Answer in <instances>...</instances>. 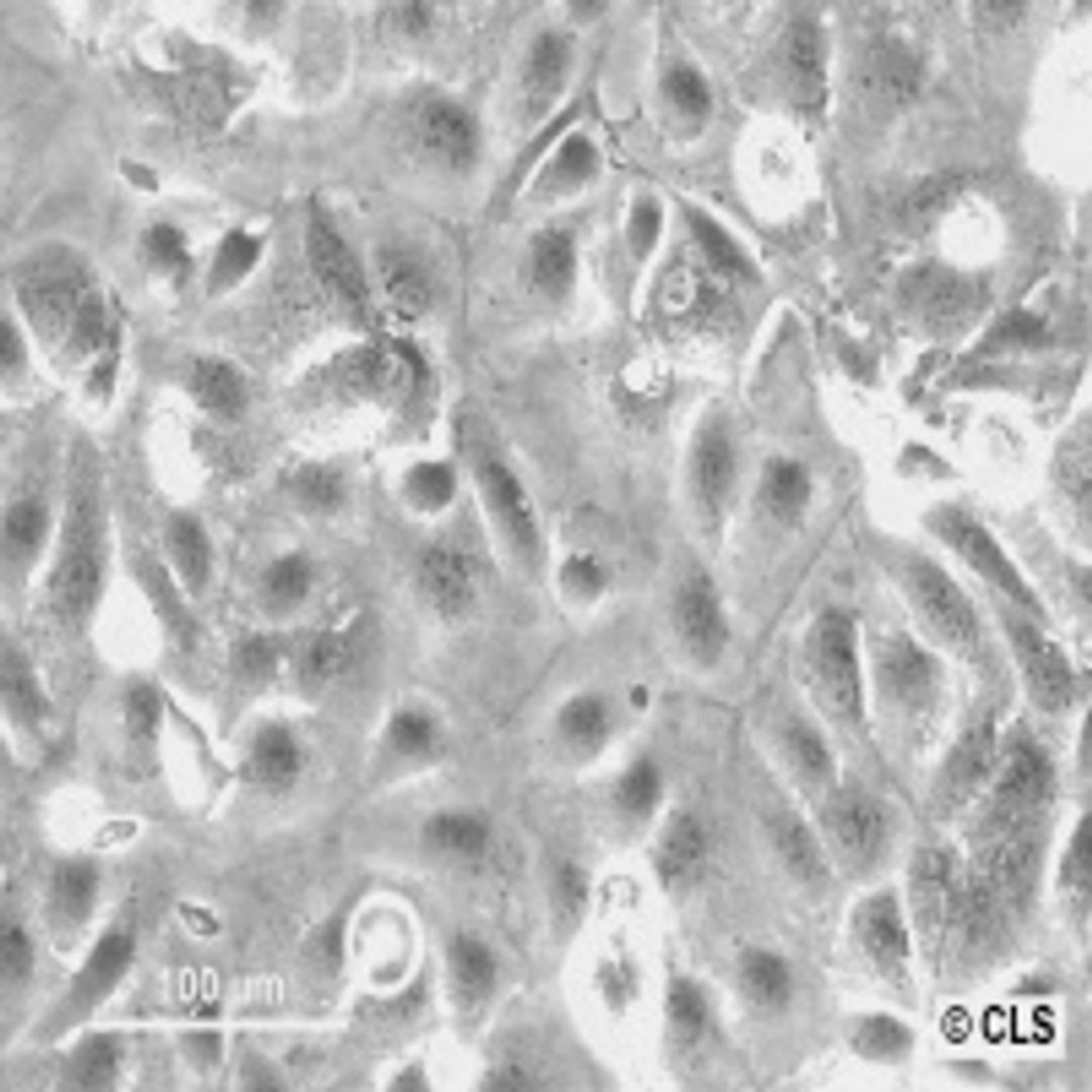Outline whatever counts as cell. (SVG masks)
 I'll return each instance as SVG.
<instances>
[{"label": "cell", "instance_id": "d6a6232c", "mask_svg": "<svg viewBox=\"0 0 1092 1092\" xmlns=\"http://www.w3.org/2000/svg\"><path fill=\"white\" fill-rule=\"evenodd\" d=\"M171 559L187 587L199 591L209 574L210 552L200 524L189 515L173 518L166 530Z\"/></svg>", "mask_w": 1092, "mask_h": 1092}, {"label": "cell", "instance_id": "4fadbf2b", "mask_svg": "<svg viewBox=\"0 0 1092 1092\" xmlns=\"http://www.w3.org/2000/svg\"><path fill=\"white\" fill-rule=\"evenodd\" d=\"M674 633L688 656L711 665L723 655L729 624L718 590L701 568L691 569L678 582L671 600Z\"/></svg>", "mask_w": 1092, "mask_h": 1092}, {"label": "cell", "instance_id": "680465c9", "mask_svg": "<svg viewBox=\"0 0 1092 1092\" xmlns=\"http://www.w3.org/2000/svg\"><path fill=\"white\" fill-rule=\"evenodd\" d=\"M241 659L246 670L260 672L271 663L273 651L266 641L254 640L243 647Z\"/></svg>", "mask_w": 1092, "mask_h": 1092}, {"label": "cell", "instance_id": "8d00e7d4", "mask_svg": "<svg viewBox=\"0 0 1092 1092\" xmlns=\"http://www.w3.org/2000/svg\"><path fill=\"white\" fill-rule=\"evenodd\" d=\"M461 473L450 462L427 461L414 467L410 475V492L416 503L430 513L450 508L459 498Z\"/></svg>", "mask_w": 1092, "mask_h": 1092}, {"label": "cell", "instance_id": "681fc988", "mask_svg": "<svg viewBox=\"0 0 1092 1092\" xmlns=\"http://www.w3.org/2000/svg\"><path fill=\"white\" fill-rule=\"evenodd\" d=\"M310 581L308 565L300 557H287L275 563L267 576V587L271 594L285 601L301 598L307 591Z\"/></svg>", "mask_w": 1092, "mask_h": 1092}, {"label": "cell", "instance_id": "1f68e13d", "mask_svg": "<svg viewBox=\"0 0 1092 1092\" xmlns=\"http://www.w3.org/2000/svg\"><path fill=\"white\" fill-rule=\"evenodd\" d=\"M740 981L746 996L765 1009H777L790 996L791 977L787 964L767 950H750L742 957Z\"/></svg>", "mask_w": 1092, "mask_h": 1092}, {"label": "cell", "instance_id": "f6af8a7d", "mask_svg": "<svg viewBox=\"0 0 1092 1092\" xmlns=\"http://www.w3.org/2000/svg\"><path fill=\"white\" fill-rule=\"evenodd\" d=\"M258 253V243L253 238L242 232L230 234L223 241L213 266V286L224 288L236 283L251 270Z\"/></svg>", "mask_w": 1092, "mask_h": 1092}, {"label": "cell", "instance_id": "ba28073f", "mask_svg": "<svg viewBox=\"0 0 1092 1092\" xmlns=\"http://www.w3.org/2000/svg\"><path fill=\"white\" fill-rule=\"evenodd\" d=\"M1005 637L1018 706L1048 726L1069 729L1090 708L1089 668L1028 619H1007Z\"/></svg>", "mask_w": 1092, "mask_h": 1092}, {"label": "cell", "instance_id": "6f0895ef", "mask_svg": "<svg viewBox=\"0 0 1092 1092\" xmlns=\"http://www.w3.org/2000/svg\"><path fill=\"white\" fill-rule=\"evenodd\" d=\"M1021 9L1015 2H981L976 7V13L985 26L1000 28L1016 20Z\"/></svg>", "mask_w": 1092, "mask_h": 1092}, {"label": "cell", "instance_id": "7bdbcfd3", "mask_svg": "<svg viewBox=\"0 0 1092 1092\" xmlns=\"http://www.w3.org/2000/svg\"><path fill=\"white\" fill-rule=\"evenodd\" d=\"M963 179L956 173H944L926 179L904 199L901 207L903 219L917 225L931 220L962 189Z\"/></svg>", "mask_w": 1092, "mask_h": 1092}, {"label": "cell", "instance_id": "7c38bea8", "mask_svg": "<svg viewBox=\"0 0 1092 1092\" xmlns=\"http://www.w3.org/2000/svg\"><path fill=\"white\" fill-rule=\"evenodd\" d=\"M930 532L981 579L1013 604L1038 611L1035 596L991 531L974 515L952 504H940L926 516Z\"/></svg>", "mask_w": 1092, "mask_h": 1092}, {"label": "cell", "instance_id": "ee69618b", "mask_svg": "<svg viewBox=\"0 0 1092 1092\" xmlns=\"http://www.w3.org/2000/svg\"><path fill=\"white\" fill-rule=\"evenodd\" d=\"M661 92L679 111L690 115H703L711 102L708 86L703 78L687 66L671 67L660 81Z\"/></svg>", "mask_w": 1092, "mask_h": 1092}, {"label": "cell", "instance_id": "484cf974", "mask_svg": "<svg viewBox=\"0 0 1092 1092\" xmlns=\"http://www.w3.org/2000/svg\"><path fill=\"white\" fill-rule=\"evenodd\" d=\"M101 583V565L95 551H63L51 577L58 609L70 616L85 614L94 605Z\"/></svg>", "mask_w": 1092, "mask_h": 1092}, {"label": "cell", "instance_id": "f907efd6", "mask_svg": "<svg viewBox=\"0 0 1092 1092\" xmlns=\"http://www.w3.org/2000/svg\"><path fill=\"white\" fill-rule=\"evenodd\" d=\"M300 494L309 503L330 508L339 502L342 484L339 476L325 467L311 466L303 469L296 478Z\"/></svg>", "mask_w": 1092, "mask_h": 1092}, {"label": "cell", "instance_id": "f546056e", "mask_svg": "<svg viewBox=\"0 0 1092 1092\" xmlns=\"http://www.w3.org/2000/svg\"><path fill=\"white\" fill-rule=\"evenodd\" d=\"M425 828L432 842L466 857L482 855L493 835L491 821L475 808L440 813Z\"/></svg>", "mask_w": 1092, "mask_h": 1092}, {"label": "cell", "instance_id": "91938a15", "mask_svg": "<svg viewBox=\"0 0 1092 1092\" xmlns=\"http://www.w3.org/2000/svg\"><path fill=\"white\" fill-rule=\"evenodd\" d=\"M1 357L3 364L11 365L17 357V343L15 342L12 330L2 326Z\"/></svg>", "mask_w": 1092, "mask_h": 1092}, {"label": "cell", "instance_id": "11a10c76", "mask_svg": "<svg viewBox=\"0 0 1092 1092\" xmlns=\"http://www.w3.org/2000/svg\"><path fill=\"white\" fill-rule=\"evenodd\" d=\"M160 713V703L149 687L134 689L128 698V723L136 735L147 736L155 729Z\"/></svg>", "mask_w": 1092, "mask_h": 1092}, {"label": "cell", "instance_id": "816d5d0a", "mask_svg": "<svg viewBox=\"0 0 1092 1092\" xmlns=\"http://www.w3.org/2000/svg\"><path fill=\"white\" fill-rule=\"evenodd\" d=\"M786 54L790 65L805 79H815L820 69V46L810 26L791 28L786 38Z\"/></svg>", "mask_w": 1092, "mask_h": 1092}, {"label": "cell", "instance_id": "b9f144b4", "mask_svg": "<svg viewBox=\"0 0 1092 1092\" xmlns=\"http://www.w3.org/2000/svg\"><path fill=\"white\" fill-rule=\"evenodd\" d=\"M667 1008L678 1041L684 1045L694 1044L707 1019V1007L702 993L691 981L677 979L670 986Z\"/></svg>", "mask_w": 1092, "mask_h": 1092}, {"label": "cell", "instance_id": "9a60e30c", "mask_svg": "<svg viewBox=\"0 0 1092 1092\" xmlns=\"http://www.w3.org/2000/svg\"><path fill=\"white\" fill-rule=\"evenodd\" d=\"M101 879L91 862L62 863L53 871L44 897L47 931L61 949L74 947L91 926L101 899Z\"/></svg>", "mask_w": 1092, "mask_h": 1092}, {"label": "cell", "instance_id": "f5cc1de1", "mask_svg": "<svg viewBox=\"0 0 1092 1092\" xmlns=\"http://www.w3.org/2000/svg\"><path fill=\"white\" fill-rule=\"evenodd\" d=\"M457 971L465 983L486 986L494 977L495 965L489 951L475 940H461L455 946Z\"/></svg>", "mask_w": 1092, "mask_h": 1092}, {"label": "cell", "instance_id": "52a82bcc", "mask_svg": "<svg viewBox=\"0 0 1092 1092\" xmlns=\"http://www.w3.org/2000/svg\"><path fill=\"white\" fill-rule=\"evenodd\" d=\"M892 575L919 636L968 680H992L1008 674L1007 663L987 654L968 596L937 562L921 553H908L892 565Z\"/></svg>", "mask_w": 1092, "mask_h": 1092}, {"label": "cell", "instance_id": "bcb514c9", "mask_svg": "<svg viewBox=\"0 0 1092 1092\" xmlns=\"http://www.w3.org/2000/svg\"><path fill=\"white\" fill-rule=\"evenodd\" d=\"M687 214L697 241L716 266L727 271L743 269L736 245L717 222L697 209H690Z\"/></svg>", "mask_w": 1092, "mask_h": 1092}, {"label": "cell", "instance_id": "6da1fadb", "mask_svg": "<svg viewBox=\"0 0 1092 1092\" xmlns=\"http://www.w3.org/2000/svg\"><path fill=\"white\" fill-rule=\"evenodd\" d=\"M603 35L565 1L519 2L484 83L511 171L589 99Z\"/></svg>", "mask_w": 1092, "mask_h": 1092}, {"label": "cell", "instance_id": "7a4b0ae2", "mask_svg": "<svg viewBox=\"0 0 1092 1092\" xmlns=\"http://www.w3.org/2000/svg\"><path fill=\"white\" fill-rule=\"evenodd\" d=\"M865 658L872 749L913 801L964 708L968 679L919 635L900 628L873 635Z\"/></svg>", "mask_w": 1092, "mask_h": 1092}, {"label": "cell", "instance_id": "ab89813d", "mask_svg": "<svg viewBox=\"0 0 1092 1092\" xmlns=\"http://www.w3.org/2000/svg\"><path fill=\"white\" fill-rule=\"evenodd\" d=\"M194 388L205 406L225 415L237 413L245 398L244 384L239 373L219 360L204 362L198 366Z\"/></svg>", "mask_w": 1092, "mask_h": 1092}, {"label": "cell", "instance_id": "d4e9b609", "mask_svg": "<svg viewBox=\"0 0 1092 1092\" xmlns=\"http://www.w3.org/2000/svg\"><path fill=\"white\" fill-rule=\"evenodd\" d=\"M812 494L810 473L801 463L776 457L765 465L757 497L771 518L786 525L797 523L806 512Z\"/></svg>", "mask_w": 1092, "mask_h": 1092}, {"label": "cell", "instance_id": "f35d334b", "mask_svg": "<svg viewBox=\"0 0 1092 1092\" xmlns=\"http://www.w3.org/2000/svg\"><path fill=\"white\" fill-rule=\"evenodd\" d=\"M36 949L34 940L23 922L14 916H3L0 925V976L2 985L25 986L34 974Z\"/></svg>", "mask_w": 1092, "mask_h": 1092}, {"label": "cell", "instance_id": "cb8c5ba5", "mask_svg": "<svg viewBox=\"0 0 1092 1092\" xmlns=\"http://www.w3.org/2000/svg\"><path fill=\"white\" fill-rule=\"evenodd\" d=\"M904 299L934 323L951 322L968 307L971 289L953 271L934 264L913 270L902 286Z\"/></svg>", "mask_w": 1092, "mask_h": 1092}, {"label": "cell", "instance_id": "5bb4252c", "mask_svg": "<svg viewBox=\"0 0 1092 1092\" xmlns=\"http://www.w3.org/2000/svg\"><path fill=\"white\" fill-rule=\"evenodd\" d=\"M619 732V712L613 700L595 688H581L566 695L549 721L552 746L568 760L588 762L601 755Z\"/></svg>", "mask_w": 1092, "mask_h": 1092}, {"label": "cell", "instance_id": "83f0119b", "mask_svg": "<svg viewBox=\"0 0 1092 1092\" xmlns=\"http://www.w3.org/2000/svg\"><path fill=\"white\" fill-rule=\"evenodd\" d=\"M575 241L565 225L550 223L532 241V264L537 284L549 294H563L575 272Z\"/></svg>", "mask_w": 1092, "mask_h": 1092}, {"label": "cell", "instance_id": "ffe728a7", "mask_svg": "<svg viewBox=\"0 0 1092 1092\" xmlns=\"http://www.w3.org/2000/svg\"><path fill=\"white\" fill-rule=\"evenodd\" d=\"M921 81L920 65L903 43L882 39L866 55L862 82L870 99L887 111L911 102Z\"/></svg>", "mask_w": 1092, "mask_h": 1092}, {"label": "cell", "instance_id": "8992f818", "mask_svg": "<svg viewBox=\"0 0 1092 1092\" xmlns=\"http://www.w3.org/2000/svg\"><path fill=\"white\" fill-rule=\"evenodd\" d=\"M819 828L846 870L869 873L910 850L920 821L912 799L881 773L874 780L849 777L828 789Z\"/></svg>", "mask_w": 1092, "mask_h": 1092}, {"label": "cell", "instance_id": "d590c367", "mask_svg": "<svg viewBox=\"0 0 1092 1092\" xmlns=\"http://www.w3.org/2000/svg\"><path fill=\"white\" fill-rule=\"evenodd\" d=\"M381 280L392 306L405 317H415L424 310L429 291L419 268L406 256L385 255L379 264Z\"/></svg>", "mask_w": 1092, "mask_h": 1092}, {"label": "cell", "instance_id": "836d02e7", "mask_svg": "<svg viewBox=\"0 0 1092 1092\" xmlns=\"http://www.w3.org/2000/svg\"><path fill=\"white\" fill-rule=\"evenodd\" d=\"M912 1041L910 1029L886 1014L863 1017L851 1033L852 1046L861 1056L884 1063L903 1059L912 1047Z\"/></svg>", "mask_w": 1092, "mask_h": 1092}, {"label": "cell", "instance_id": "7dc6e473", "mask_svg": "<svg viewBox=\"0 0 1092 1092\" xmlns=\"http://www.w3.org/2000/svg\"><path fill=\"white\" fill-rule=\"evenodd\" d=\"M390 737L399 750L416 754L429 751L434 745L437 730L428 714L410 710L398 714L391 722Z\"/></svg>", "mask_w": 1092, "mask_h": 1092}, {"label": "cell", "instance_id": "9c48e42d", "mask_svg": "<svg viewBox=\"0 0 1092 1092\" xmlns=\"http://www.w3.org/2000/svg\"><path fill=\"white\" fill-rule=\"evenodd\" d=\"M800 657L803 685L818 709L871 744L865 649L855 621L837 608L822 611L805 633Z\"/></svg>", "mask_w": 1092, "mask_h": 1092}, {"label": "cell", "instance_id": "d6986e66", "mask_svg": "<svg viewBox=\"0 0 1092 1092\" xmlns=\"http://www.w3.org/2000/svg\"><path fill=\"white\" fill-rule=\"evenodd\" d=\"M857 938L881 973L894 982L902 981L910 946L899 905L887 893L865 901L855 917Z\"/></svg>", "mask_w": 1092, "mask_h": 1092}, {"label": "cell", "instance_id": "e575fe53", "mask_svg": "<svg viewBox=\"0 0 1092 1092\" xmlns=\"http://www.w3.org/2000/svg\"><path fill=\"white\" fill-rule=\"evenodd\" d=\"M776 850L798 878L814 880L823 873L824 864L820 847L808 828L792 815H783L772 830Z\"/></svg>", "mask_w": 1092, "mask_h": 1092}, {"label": "cell", "instance_id": "db71d44e", "mask_svg": "<svg viewBox=\"0 0 1092 1092\" xmlns=\"http://www.w3.org/2000/svg\"><path fill=\"white\" fill-rule=\"evenodd\" d=\"M350 644L339 635H325L315 642L308 655L310 671L321 677L336 673L349 660Z\"/></svg>", "mask_w": 1092, "mask_h": 1092}, {"label": "cell", "instance_id": "44dd1931", "mask_svg": "<svg viewBox=\"0 0 1092 1092\" xmlns=\"http://www.w3.org/2000/svg\"><path fill=\"white\" fill-rule=\"evenodd\" d=\"M124 1063V1042L117 1032L86 1031L63 1057L60 1079L71 1091L111 1090L119 1080Z\"/></svg>", "mask_w": 1092, "mask_h": 1092}, {"label": "cell", "instance_id": "277c9868", "mask_svg": "<svg viewBox=\"0 0 1092 1092\" xmlns=\"http://www.w3.org/2000/svg\"><path fill=\"white\" fill-rule=\"evenodd\" d=\"M617 148L589 97L524 156L497 202L511 212L536 214L596 207L621 173Z\"/></svg>", "mask_w": 1092, "mask_h": 1092}, {"label": "cell", "instance_id": "4dcf8cb0", "mask_svg": "<svg viewBox=\"0 0 1092 1092\" xmlns=\"http://www.w3.org/2000/svg\"><path fill=\"white\" fill-rule=\"evenodd\" d=\"M1056 484L1082 507L1091 494V423L1078 422L1060 443L1053 462Z\"/></svg>", "mask_w": 1092, "mask_h": 1092}, {"label": "cell", "instance_id": "f1b7e54d", "mask_svg": "<svg viewBox=\"0 0 1092 1092\" xmlns=\"http://www.w3.org/2000/svg\"><path fill=\"white\" fill-rule=\"evenodd\" d=\"M782 738L787 762L798 777L826 790L837 782L833 753L816 728L798 720L785 728Z\"/></svg>", "mask_w": 1092, "mask_h": 1092}, {"label": "cell", "instance_id": "9f6ffc18", "mask_svg": "<svg viewBox=\"0 0 1092 1092\" xmlns=\"http://www.w3.org/2000/svg\"><path fill=\"white\" fill-rule=\"evenodd\" d=\"M148 245L164 259L181 260L183 255L181 237L170 226L155 227L148 236Z\"/></svg>", "mask_w": 1092, "mask_h": 1092}, {"label": "cell", "instance_id": "e0dca14e", "mask_svg": "<svg viewBox=\"0 0 1092 1092\" xmlns=\"http://www.w3.org/2000/svg\"><path fill=\"white\" fill-rule=\"evenodd\" d=\"M687 469L695 511L707 526H718L730 509L740 477L730 440L719 431L704 433L691 451Z\"/></svg>", "mask_w": 1092, "mask_h": 1092}, {"label": "cell", "instance_id": "5b68a950", "mask_svg": "<svg viewBox=\"0 0 1092 1092\" xmlns=\"http://www.w3.org/2000/svg\"><path fill=\"white\" fill-rule=\"evenodd\" d=\"M1010 681L970 682L964 708L913 793L920 823L953 832L985 789L1006 722L1018 706Z\"/></svg>", "mask_w": 1092, "mask_h": 1092}, {"label": "cell", "instance_id": "74e56055", "mask_svg": "<svg viewBox=\"0 0 1092 1092\" xmlns=\"http://www.w3.org/2000/svg\"><path fill=\"white\" fill-rule=\"evenodd\" d=\"M300 753L291 735L280 727L263 729L252 751L255 775L269 784H284L299 770Z\"/></svg>", "mask_w": 1092, "mask_h": 1092}, {"label": "cell", "instance_id": "2e32d148", "mask_svg": "<svg viewBox=\"0 0 1092 1092\" xmlns=\"http://www.w3.org/2000/svg\"><path fill=\"white\" fill-rule=\"evenodd\" d=\"M420 588L432 608L443 617L466 619L481 599L482 566L470 550L453 544L432 547L419 568Z\"/></svg>", "mask_w": 1092, "mask_h": 1092}, {"label": "cell", "instance_id": "60d3db41", "mask_svg": "<svg viewBox=\"0 0 1092 1092\" xmlns=\"http://www.w3.org/2000/svg\"><path fill=\"white\" fill-rule=\"evenodd\" d=\"M47 511L35 498H18L4 514L2 534L7 553L27 556L42 543L47 529Z\"/></svg>", "mask_w": 1092, "mask_h": 1092}, {"label": "cell", "instance_id": "603a6c76", "mask_svg": "<svg viewBox=\"0 0 1092 1092\" xmlns=\"http://www.w3.org/2000/svg\"><path fill=\"white\" fill-rule=\"evenodd\" d=\"M707 851L708 833L701 819L690 812H676L661 825L658 835V870L669 882L685 881L701 869Z\"/></svg>", "mask_w": 1092, "mask_h": 1092}, {"label": "cell", "instance_id": "3957f363", "mask_svg": "<svg viewBox=\"0 0 1092 1092\" xmlns=\"http://www.w3.org/2000/svg\"><path fill=\"white\" fill-rule=\"evenodd\" d=\"M1067 733L1040 722L1019 706L1013 710L990 781L953 831L963 847L1067 814L1072 806L1065 770Z\"/></svg>", "mask_w": 1092, "mask_h": 1092}, {"label": "cell", "instance_id": "8fae6325", "mask_svg": "<svg viewBox=\"0 0 1092 1092\" xmlns=\"http://www.w3.org/2000/svg\"><path fill=\"white\" fill-rule=\"evenodd\" d=\"M473 489L491 529L508 552L523 563H536L544 551L545 532L534 497L520 473L501 460H486L473 472Z\"/></svg>", "mask_w": 1092, "mask_h": 1092}, {"label": "cell", "instance_id": "4316f807", "mask_svg": "<svg viewBox=\"0 0 1092 1092\" xmlns=\"http://www.w3.org/2000/svg\"><path fill=\"white\" fill-rule=\"evenodd\" d=\"M309 260L318 276L351 300L366 294L359 266L344 243L321 224L311 226L307 238Z\"/></svg>", "mask_w": 1092, "mask_h": 1092}, {"label": "cell", "instance_id": "7402d4cb", "mask_svg": "<svg viewBox=\"0 0 1092 1092\" xmlns=\"http://www.w3.org/2000/svg\"><path fill=\"white\" fill-rule=\"evenodd\" d=\"M662 789V776L656 762L645 755L636 756L609 783L606 806L614 821L639 828L656 814Z\"/></svg>", "mask_w": 1092, "mask_h": 1092}, {"label": "cell", "instance_id": "30bf717a", "mask_svg": "<svg viewBox=\"0 0 1092 1092\" xmlns=\"http://www.w3.org/2000/svg\"><path fill=\"white\" fill-rule=\"evenodd\" d=\"M136 954L135 928L122 915L102 930L69 977L35 1034L55 1041L90 1019L125 981Z\"/></svg>", "mask_w": 1092, "mask_h": 1092}, {"label": "cell", "instance_id": "ac0fdd59", "mask_svg": "<svg viewBox=\"0 0 1092 1092\" xmlns=\"http://www.w3.org/2000/svg\"><path fill=\"white\" fill-rule=\"evenodd\" d=\"M551 588L568 612L589 613L603 606L614 589V571L598 550L577 546L560 555L551 569Z\"/></svg>", "mask_w": 1092, "mask_h": 1092}, {"label": "cell", "instance_id": "c3c4849f", "mask_svg": "<svg viewBox=\"0 0 1092 1092\" xmlns=\"http://www.w3.org/2000/svg\"><path fill=\"white\" fill-rule=\"evenodd\" d=\"M172 94L175 103L182 112L196 115L203 119L215 115L220 106V92L214 82L205 75L186 76L176 82Z\"/></svg>", "mask_w": 1092, "mask_h": 1092}]
</instances>
